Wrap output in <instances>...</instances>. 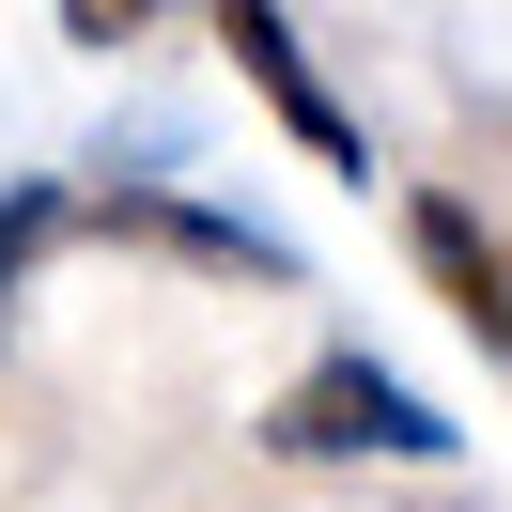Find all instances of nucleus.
<instances>
[{
  "label": "nucleus",
  "instance_id": "f257e3e1",
  "mask_svg": "<svg viewBox=\"0 0 512 512\" xmlns=\"http://www.w3.org/2000/svg\"><path fill=\"white\" fill-rule=\"evenodd\" d=\"M264 450H280V466H450V404H419L404 373H388V357H357V342H326L311 373L280 388V404H264Z\"/></svg>",
  "mask_w": 512,
  "mask_h": 512
},
{
  "label": "nucleus",
  "instance_id": "f03ea898",
  "mask_svg": "<svg viewBox=\"0 0 512 512\" xmlns=\"http://www.w3.org/2000/svg\"><path fill=\"white\" fill-rule=\"evenodd\" d=\"M218 47L249 63V94L280 109V140H295V156H326V171H373L357 109H342V94L311 78V47H295V16H280V0H218Z\"/></svg>",
  "mask_w": 512,
  "mask_h": 512
},
{
  "label": "nucleus",
  "instance_id": "7ed1b4c3",
  "mask_svg": "<svg viewBox=\"0 0 512 512\" xmlns=\"http://www.w3.org/2000/svg\"><path fill=\"white\" fill-rule=\"evenodd\" d=\"M404 249H419V280L450 295V326H466L481 357H512V233L481 218V202L419 187V202H404Z\"/></svg>",
  "mask_w": 512,
  "mask_h": 512
},
{
  "label": "nucleus",
  "instance_id": "20e7f679",
  "mask_svg": "<svg viewBox=\"0 0 512 512\" xmlns=\"http://www.w3.org/2000/svg\"><path fill=\"white\" fill-rule=\"evenodd\" d=\"M94 218L140 233V249H171V264H202V280H295V249L264 218H218V202H171V187H109Z\"/></svg>",
  "mask_w": 512,
  "mask_h": 512
},
{
  "label": "nucleus",
  "instance_id": "39448f33",
  "mask_svg": "<svg viewBox=\"0 0 512 512\" xmlns=\"http://www.w3.org/2000/svg\"><path fill=\"white\" fill-rule=\"evenodd\" d=\"M47 233H63V187H0V311H16V280H32Z\"/></svg>",
  "mask_w": 512,
  "mask_h": 512
},
{
  "label": "nucleus",
  "instance_id": "423d86ee",
  "mask_svg": "<svg viewBox=\"0 0 512 512\" xmlns=\"http://www.w3.org/2000/svg\"><path fill=\"white\" fill-rule=\"evenodd\" d=\"M63 32L109 63V47H140V32H156V0H63Z\"/></svg>",
  "mask_w": 512,
  "mask_h": 512
}]
</instances>
